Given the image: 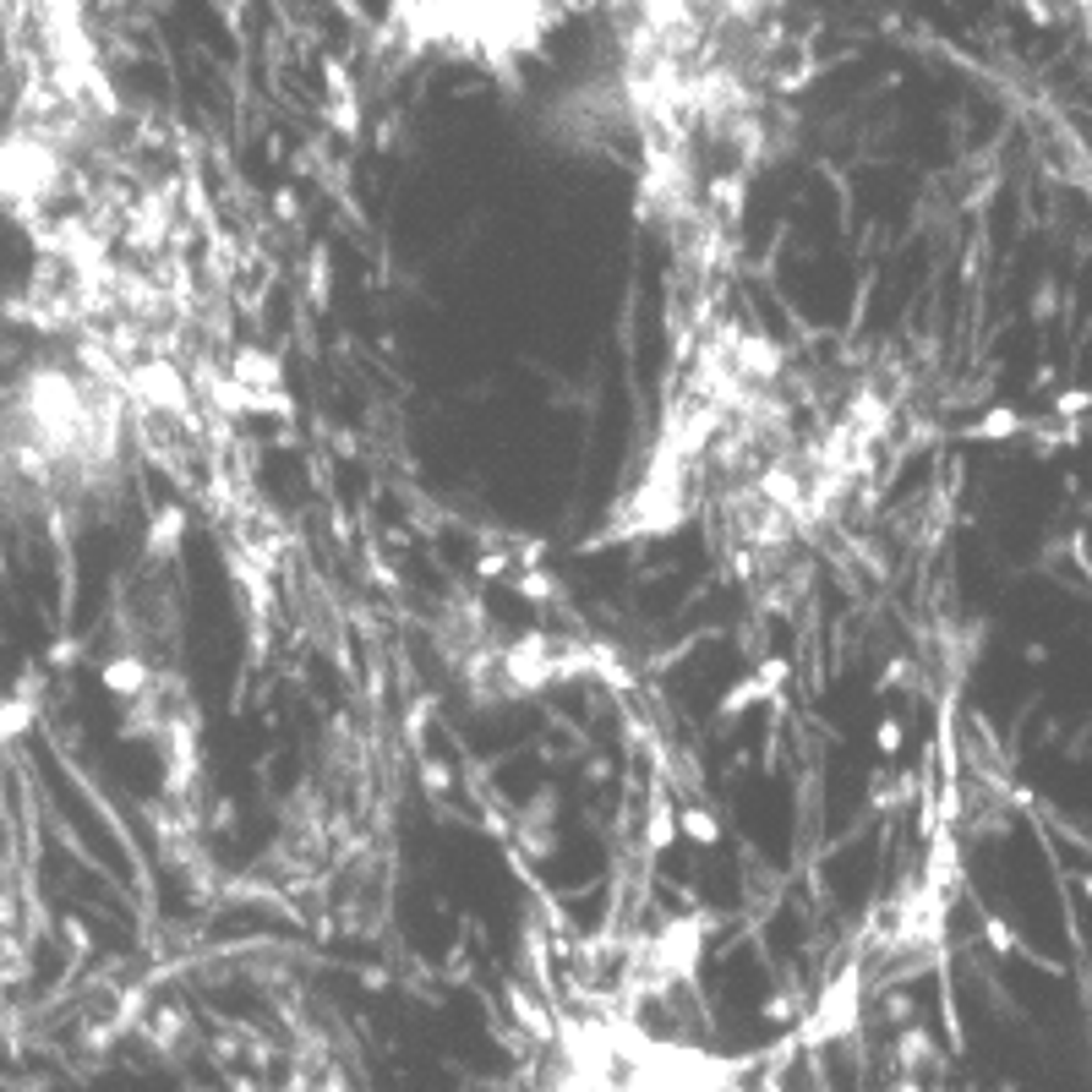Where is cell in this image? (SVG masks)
<instances>
[{
  "mask_svg": "<svg viewBox=\"0 0 1092 1092\" xmlns=\"http://www.w3.org/2000/svg\"><path fill=\"white\" fill-rule=\"evenodd\" d=\"M606 17L645 203L689 268H722L787 110V0H606Z\"/></svg>",
  "mask_w": 1092,
  "mask_h": 1092,
  "instance_id": "2",
  "label": "cell"
},
{
  "mask_svg": "<svg viewBox=\"0 0 1092 1092\" xmlns=\"http://www.w3.org/2000/svg\"><path fill=\"white\" fill-rule=\"evenodd\" d=\"M137 389L61 322L28 312L0 334V513L72 525L131 476Z\"/></svg>",
  "mask_w": 1092,
  "mask_h": 1092,
  "instance_id": "3",
  "label": "cell"
},
{
  "mask_svg": "<svg viewBox=\"0 0 1092 1092\" xmlns=\"http://www.w3.org/2000/svg\"><path fill=\"white\" fill-rule=\"evenodd\" d=\"M896 421L880 377L787 355L727 290H710L689 306L623 536L694 525L716 557L771 574L880 481Z\"/></svg>",
  "mask_w": 1092,
  "mask_h": 1092,
  "instance_id": "1",
  "label": "cell"
},
{
  "mask_svg": "<svg viewBox=\"0 0 1092 1092\" xmlns=\"http://www.w3.org/2000/svg\"><path fill=\"white\" fill-rule=\"evenodd\" d=\"M585 0H394V22L415 56L476 72H519Z\"/></svg>",
  "mask_w": 1092,
  "mask_h": 1092,
  "instance_id": "5",
  "label": "cell"
},
{
  "mask_svg": "<svg viewBox=\"0 0 1092 1092\" xmlns=\"http://www.w3.org/2000/svg\"><path fill=\"white\" fill-rule=\"evenodd\" d=\"M541 1092H738V1071L629 1016H596L552 1038Z\"/></svg>",
  "mask_w": 1092,
  "mask_h": 1092,
  "instance_id": "4",
  "label": "cell"
}]
</instances>
